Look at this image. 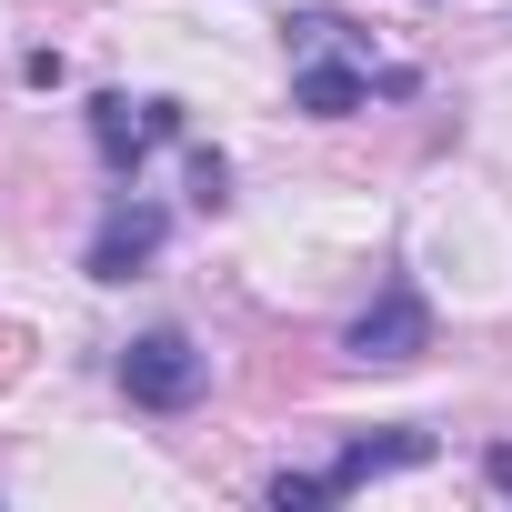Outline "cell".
I'll use <instances>...</instances> for the list:
<instances>
[{
	"instance_id": "9",
	"label": "cell",
	"mask_w": 512,
	"mask_h": 512,
	"mask_svg": "<svg viewBox=\"0 0 512 512\" xmlns=\"http://www.w3.org/2000/svg\"><path fill=\"white\" fill-rule=\"evenodd\" d=\"M21 372H31V332H21V322H0V392H11Z\"/></svg>"
},
{
	"instance_id": "6",
	"label": "cell",
	"mask_w": 512,
	"mask_h": 512,
	"mask_svg": "<svg viewBox=\"0 0 512 512\" xmlns=\"http://www.w3.org/2000/svg\"><path fill=\"white\" fill-rule=\"evenodd\" d=\"M412 462H432V432L392 422V432H352V442L332 452V482H342V492H362V482H382V472H412Z\"/></svg>"
},
{
	"instance_id": "5",
	"label": "cell",
	"mask_w": 512,
	"mask_h": 512,
	"mask_svg": "<svg viewBox=\"0 0 512 512\" xmlns=\"http://www.w3.org/2000/svg\"><path fill=\"white\" fill-rule=\"evenodd\" d=\"M342 352H352V362H382V372L422 362V352H432V312H422V292H412V282H392V292L342 332Z\"/></svg>"
},
{
	"instance_id": "4",
	"label": "cell",
	"mask_w": 512,
	"mask_h": 512,
	"mask_svg": "<svg viewBox=\"0 0 512 512\" xmlns=\"http://www.w3.org/2000/svg\"><path fill=\"white\" fill-rule=\"evenodd\" d=\"M362 101H372V51H362V41H332V51H302V61H292V111L352 121Z\"/></svg>"
},
{
	"instance_id": "3",
	"label": "cell",
	"mask_w": 512,
	"mask_h": 512,
	"mask_svg": "<svg viewBox=\"0 0 512 512\" xmlns=\"http://www.w3.org/2000/svg\"><path fill=\"white\" fill-rule=\"evenodd\" d=\"M161 241H171V211H161V201H141V191H121V201L101 211L91 251H81V272H91V282H131V272H151V262H161Z\"/></svg>"
},
{
	"instance_id": "2",
	"label": "cell",
	"mask_w": 512,
	"mask_h": 512,
	"mask_svg": "<svg viewBox=\"0 0 512 512\" xmlns=\"http://www.w3.org/2000/svg\"><path fill=\"white\" fill-rule=\"evenodd\" d=\"M161 141H181V101H131V91H101L91 101V151H101L111 181H141V161Z\"/></svg>"
},
{
	"instance_id": "10",
	"label": "cell",
	"mask_w": 512,
	"mask_h": 512,
	"mask_svg": "<svg viewBox=\"0 0 512 512\" xmlns=\"http://www.w3.org/2000/svg\"><path fill=\"white\" fill-rule=\"evenodd\" d=\"M21 81H31V91H61V81H71V61H61V51H31V61H21Z\"/></svg>"
},
{
	"instance_id": "8",
	"label": "cell",
	"mask_w": 512,
	"mask_h": 512,
	"mask_svg": "<svg viewBox=\"0 0 512 512\" xmlns=\"http://www.w3.org/2000/svg\"><path fill=\"white\" fill-rule=\"evenodd\" d=\"M272 502H282V512H302V502H342V482H332V472H282Z\"/></svg>"
},
{
	"instance_id": "11",
	"label": "cell",
	"mask_w": 512,
	"mask_h": 512,
	"mask_svg": "<svg viewBox=\"0 0 512 512\" xmlns=\"http://www.w3.org/2000/svg\"><path fill=\"white\" fill-rule=\"evenodd\" d=\"M482 482H492V492H512V442H492V452H482Z\"/></svg>"
},
{
	"instance_id": "7",
	"label": "cell",
	"mask_w": 512,
	"mask_h": 512,
	"mask_svg": "<svg viewBox=\"0 0 512 512\" xmlns=\"http://www.w3.org/2000/svg\"><path fill=\"white\" fill-rule=\"evenodd\" d=\"M231 201V161L221 151H191V211H221Z\"/></svg>"
},
{
	"instance_id": "1",
	"label": "cell",
	"mask_w": 512,
	"mask_h": 512,
	"mask_svg": "<svg viewBox=\"0 0 512 512\" xmlns=\"http://www.w3.org/2000/svg\"><path fill=\"white\" fill-rule=\"evenodd\" d=\"M201 382H211V352L191 342V332H141V342H121V392L141 402V412H191L201 402Z\"/></svg>"
}]
</instances>
